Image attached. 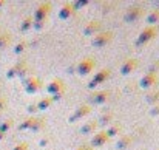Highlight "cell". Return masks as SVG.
Returning a JSON list of instances; mask_svg holds the SVG:
<instances>
[{"mask_svg":"<svg viewBox=\"0 0 159 150\" xmlns=\"http://www.w3.org/2000/svg\"><path fill=\"white\" fill-rule=\"evenodd\" d=\"M51 8H53V6H51L50 2H42V3H39L37 8L34 9V14L31 16L33 20H34V22H45V20L48 19L50 12H51Z\"/></svg>","mask_w":159,"mask_h":150,"instance_id":"cell-1","label":"cell"},{"mask_svg":"<svg viewBox=\"0 0 159 150\" xmlns=\"http://www.w3.org/2000/svg\"><path fill=\"white\" fill-rule=\"evenodd\" d=\"M142 16H144V6L139 5V3H134V5H131V6L127 8L125 16H124V20H125L127 23H131V22L139 20Z\"/></svg>","mask_w":159,"mask_h":150,"instance_id":"cell-2","label":"cell"},{"mask_svg":"<svg viewBox=\"0 0 159 150\" xmlns=\"http://www.w3.org/2000/svg\"><path fill=\"white\" fill-rule=\"evenodd\" d=\"M94 67H96V60L88 56V57H84V59L76 65V71H77V74H80V76H87V74H90V73L94 70Z\"/></svg>","mask_w":159,"mask_h":150,"instance_id":"cell-3","label":"cell"},{"mask_svg":"<svg viewBox=\"0 0 159 150\" xmlns=\"http://www.w3.org/2000/svg\"><path fill=\"white\" fill-rule=\"evenodd\" d=\"M111 40H113V33L111 31H99L96 36L91 37V45L98 47V48H102V47L108 45Z\"/></svg>","mask_w":159,"mask_h":150,"instance_id":"cell-4","label":"cell"},{"mask_svg":"<svg viewBox=\"0 0 159 150\" xmlns=\"http://www.w3.org/2000/svg\"><path fill=\"white\" fill-rule=\"evenodd\" d=\"M23 85H25V91L28 93V95H34V93H37L39 90H42V81L39 79V77H36V76H28V77H25L23 79Z\"/></svg>","mask_w":159,"mask_h":150,"instance_id":"cell-5","label":"cell"},{"mask_svg":"<svg viewBox=\"0 0 159 150\" xmlns=\"http://www.w3.org/2000/svg\"><path fill=\"white\" fill-rule=\"evenodd\" d=\"M110 76H111V70H110V68H102V70H99V71L93 76V79L88 82V88H90V90L96 88L98 85L107 82V79H108Z\"/></svg>","mask_w":159,"mask_h":150,"instance_id":"cell-6","label":"cell"},{"mask_svg":"<svg viewBox=\"0 0 159 150\" xmlns=\"http://www.w3.org/2000/svg\"><path fill=\"white\" fill-rule=\"evenodd\" d=\"M156 36H158V30H156V26H147V28H144V30L139 33L136 42H138V45H145V44L152 42Z\"/></svg>","mask_w":159,"mask_h":150,"instance_id":"cell-7","label":"cell"},{"mask_svg":"<svg viewBox=\"0 0 159 150\" xmlns=\"http://www.w3.org/2000/svg\"><path fill=\"white\" fill-rule=\"evenodd\" d=\"M47 93L50 95V98H53L56 95L65 93V84L62 79H53L48 85H47Z\"/></svg>","mask_w":159,"mask_h":150,"instance_id":"cell-8","label":"cell"},{"mask_svg":"<svg viewBox=\"0 0 159 150\" xmlns=\"http://www.w3.org/2000/svg\"><path fill=\"white\" fill-rule=\"evenodd\" d=\"M90 113H91V107H90V105H87V104H85V105H80V107H77L76 111L68 118V122L73 124V122H76V121H79V119H84V118H87Z\"/></svg>","mask_w":159,"mask_h":150,"instance_id":"cell-9","label":"cell"},{"mask_svg":"<svg viewBox=\"0 0 159 150\" xmlns=\"http://www.w3.org/2000/svg\"><path fill=\"white\" fill-rule=\"evenodd\" d=\"M138 65H139L138 59H134V57H128V59H125V60L122 62V65H120V74H124V76L131 74V73L138 68Z\"/></svg>","mask_w":159,"mask_h":150,"instance_id":"cell-10","label":"cell"},{"mask_svg":"<svg viewBox=\"0 0 159 150\" xmlns=\"http://www.w3.org/2000/svg\"><path fill=\"white\" fill-rule=\"evenodd\" d=\"M159 82L158 76L156 74H152V73H145L142 77H141V81H139V87L141 88H153V87H156Z\"/></svg>","mask_w":159,"mask_h":150,"instance_id":"cell-11","label":"cell"},{"mask_svg":"<svg viewBox=\"0 0 159 150\" xmlns=\"http://www.w3.org/2000/svg\"><path fill=\"white\" fill-rule=\"evenodd\" d=\"M99 31H101V22H99V20H90V22L84 26V30H82L84 36H87V37H93V36H96Z\"/></svg>","mask_w":159,"mask_h":150,"instance_id":"cell-12","label":"cell"},{"mask_svg":"<svg viewBox=\"0 0 159 150\" xmlns=\"http://www.w3.org/2000/svg\"><path fill=\"white\" fill-rule=\"evenodd\" d=\"M74 14H76V9L73 8V3H70V2L63 3V5L60 6V9H59V19H60V20H68V19H71Z\"/></svg>","mask_w":159,"mask_h":150,"instance_id":"cell-13","label":"cell"},{"mask_svg":"<svg viewBox=\"0 0 159 150\" xmlns=\"http://www.w3.org/2000/svg\"><path fill=\"white\" fill-rule=\"evenodd\" d=\"M110 91L108 90H99V91H94L93 95H91V98L90 101L93 102V104H96V105H101V104H105L107 101L110 99Z\"/></svg>","mask_w":159,"mask_h":150,"instance_id":"cell-14","label":"cell"},{"mask_svg":"<svg viewBox=\"0 0 159 150\" xmlns=\"http://www.w3.org/2000/svg\"><path fill=\"white\" fill-rule=\"evenodd\" d=\"M108 141H110V138L107 136L105 130L98 132V133H94L93 138H91V147H102V146H105Z\"/></svg>","mask_w":159,"mask_h":150,"instance_id":"cell-15","label":"cell"},{"mask_svg":"<svg viewBox=\"0 0 159 150\" xmlns=\"http://www.w3.org/2000/svg\"><path fill=\"white\" fill-rule=\"evenodd\" d=\"M96 129H98V121H87L85 124H82L79 132L82 135H90V133H94Z\"/></svg>","mask_w":159,"mask_h":150,"instance_id":"cell-16","label":"cell"},{"mask_svg":"<svg viewBox=\"0 0 159 150\" xmlns=\"http://www.w3.org/2000/svg\"><path fill=\"white\" fill-rule=\"evenodd\" d=\"M131 143H133L131 136L124 135V136H120V138L116 141V149H117V150H127L130 146H131Z\"/></svg>","mask_w":159,"mask_h":150,"instance_id":"cell-17","label":"cell"},{"mask_svg":"<svg viewBox=\"0 0 159 150\" xmlns=\"http://www.w3.org/2000/svg\"><path fill=\"white\" fill-rule=\"evenodd\" d=\"M145 20H147V23H148V26H155V23H158L159 22V9H152L147 16H145Z\"/></svg>","mask_w":159,"mask_h":150,"instance_id":"cell-18","label":"cell"},{"mask_svg":"<svg viewBox=\"0 0 159 150\" xmlns=\"http://www.w3.org/2000/svg\"><path fill=\"white\" fill-rule=\"evenodd\" d=\"M120 130H122V127H120V124H111V125H108L105 130L107 136L111 139V138H114V136H117L119 133H120Z\"/></svg>","mask_w":159,"mask_h":150,"instance_id":"cell-19","label":"cell"},{"mask_svg":"<svg viewBox=\"0 0 159 150\" xmlns=\"http://www.w3.org/2000/svg\"><path fill=\"white\" fill-rule=\"evenodd\" d=\"M51 104H53V99L50 96H45V98H42V99L39 101L36 105H37V110L39 111H43V110H48L51 107Z\"/></svg>","mask_w":159,"mask_h":150,"instance_id":"cell-20","label":"cell"},{"mask_svg":"<svg viewBox=\"0 0 159 150\" xmlns=\"http://www.w3.org/2000/svg\"><path fill=\"white\" fill-rule=\"evenodd\" d=\"M33 23H34L33 17H31V16H26V17L22 20V23H20V31H22V33H26V31L33 30Z\"/></svg>","mask_w":159,"mask_h":150,"instance_id":"cell-21","label":"cell"},{"mask_svg":"<svg viewBox=\"0 0 159 150\" xmlns=\"http://www.w3.org/2000/svg\"><path fill=\"white\" fill-rule=\"evenodd\" d=\"M45 129V119L43 118H34L33 121V125H31V132H40Z\"/></svg>","mask_w":159,"mask_h":150,"instance_id":"cell-22","label":"cell"},{"mask_svg":"<svg viewBox=\"0 0 159 150\" xmlns=\"http://www.w3.org/2000/svg\"><path fill=\"white\" fill-rule=\"evenodd\" d=\"M113 119H114V115H113V113L102 115V116L99 118V121H98V125H99V124H101V125H111Z\"/></svg>","mask_w":159,"mask_h":150,"instance_id":"cell-23","label":"cell"},{"mask_svg":"<svg viewBox=\"0 0 159 150\" xmlns=\"http://www.w3.org/2000/svg\"><path fill=\"white\" fill-rule=\"evenodd\" d=\"M145 101H147V104H150V105L159 104V91H153V93L147 95V96H145Z\"/></svg>","mask_w":159,"mask_h":150,"instance_id":"cell-24","label":"cell"},{"mask_svg":"<svg viewBox=\"0 0 159 150\" xmlns=\"http://www.w3.org/2000/svg\"><path fill=\"white\" fill-rule=\"evenodd\" d=\"M34 118H36V116H30V118H26V119L19 125V129H20V130H30V129H31V125H33Z\"/></svg>","mask_w":159,"mask_h":150,"instance_id":"cell-25","label":"cell"},{"mask_svg":"<svg viewBox=\"0 0 159 150\" xmlns=\"http://www.w3.org/2000/svg\"><path fill=\"white\" fill-rule=\"evenodd\" d=\"M9 42H11V36H9V34H6V33H5V34H2V36H0V48H5Z\"/></svg>","mask_w":159,"mask_h":150,"instance_id":"cell-26","label":"cell"},{"mask_svg":"<svg viewBox=\"0 0 159 150\" xmlns=\"http://www.w3.org/2000/svg\"><path fill=\"white\" fill-rule=\"evenodd\" d=\"M12 124H14V122H12V119H9V121H5V122L2 124V127H0V132H2V133H5L6 130H9V129L12 127Z\"/></svg>","mask_w":159,"mask_h":150,"instance_id":"cell-27","label":"cell"},{"mask_svg":"<svg viewBox=\"0 0 159 150\" xmlns=\"http://www.w3.org/2000/svg\"><path fill=\"white\" fill-rule=\"evenodd\" d=\"M26 48V42H20V44H17L16 47H14V53L16 54H20V53H23Z\"/></svg>","mask_w":159,"mask_h":150,"instance_id":"cell-28","label":"cell"},{"mask_svg":"<svg viewBox=\"0 0 159 150\" xmlns=\"http://www.w3.org/2000/svg\"><path fill=\"white\" fill-rule=\"evenodd\" d=\"M88 3H90L88 0H77V2H74V3H73V8L77 11L79 8H82V6H87Z\"/></svg>","mask_w":159,"mask_h":150,"instance_id":"cell-29","label":"cell"},{"mask_svg":"<svg viewBox=\"0 0 159 150\" xmlns=\"http://www.w3.org/2000/svg\"><path fill=\"white\" fill-rule=\"evenodd\" d=\"M12 150H28V143H25V141H22V143H19V144H16Z\"/></svg>","mask_w":159,"mask_h":150,"instance_id":"cell-30","label":"cell"},{"mask_svg":"<svg viewBox=\"0 0 159 150\" xmlns=\"http://www.w3.org/2000/svg\"><path fill=\"white\" fill-rule=\"evenodd\" d=\"M159 68V62H153L150 67H148V71L147 73H152V74H156V71H158Z\"/></svg>","mask_w":159,"mask_h":150,"instance_id":"cell-31","label":"cell"},{"mask_svg":"<svg viewBox=\"0 0 159 150\" xmlns=\"http://www.w3.org/2000/svg\"><path fill=\"white\" fill-rule=\"evenodd\" d=\"M150 115H152V116H159V104L152 105V108H150Z\"/></svg>","mask_w":159,"mask_h":150,"instance_id":"cell-32","label":"cell"},{"mask_svg":"<svg viewBox=\"0 0 159 150\" xmlns=\"http://www.w3.org/2000/svg\"><path fill=\"white\" fill-rule=\"evenodd\" d=\"M26 110H28V113H31V115H34V113H37V111H39L36 104H31V105H28V107H26Z\"/></svg>","mask_w":159,"mask_h":150,"instance_id":"cell-33","label":"cell"},{"mask_svg":"<svg viewBox=\"0 0 159 150\" xmlns=\"http://www.w3.org/2000/svg\"><path fill=\"white\" fill-rule=\"evenodd\" d=\"M43 26H45V22H34V23H33V28L37 30V31H40Z\"/></svg>","mask_w":159,"mask_h":150,"instance_id":"cell-34","label":"cell"},{"mask_svg":"<svg viewBox=\"0 0 159 150\" xmlns=\"http://www.w3.org/2000/svg\"><path fill=\"white\" fill-rule=\"evenodd\" d=\"M48 143H50V138L47 136V138H42V139H40V144H39V146H40V147H47Z\"/></svg>","mask_w":159,"mask_h":150,"instance_id":"cell-35","label":"cell"},{"mask_svg":"<svg viewBox=\"0 0 159 150\" xmlns=\"http://www.w3.org/2000/svg\"><path fill=\"white\" fill-rule=\"evenodd\" d=\"M74 150H93L91 146H79V147H76Z\"/></svg>","mask_w":159,"mask_h":150,"instance_id":"cell-36","label":"cell"},{"mask_svg":"<svg viewBox=\"0 0 159 150\" xmlns=\"http://www.w3.org/2000/svg\"><path fill=\"white\" fill-rule=\"evenodd\" d=\"M3 105H5V102H3V99H0V110L3 108Z\"/></svg>","mask_w":159,"mask_h":150,"instance_id":"cell-37","label":"cell"},{"mask_svg":"<svg viewBox=\"0 0 159 150\" xmlns=\"http://www.w3.org/2000/svg\"><path fill=\"white\" fill-rule=\"evenodd\" d=\"M3 136H5V133H2V132H0V139H2Z\"/></svg>","mask_w":159,"mask_h":150,"instance_id":"cell-38","label":"cell"},{"mask_svg":"<svg viewBox=\"0 0 159 150\" xmlns=\"http://www.w3.org/2000/svg\"><path fill=\"white\" fill-rule=\"evenodd\" d=\"M2 5H3V2H0V6H2Z\"/></svg>","mask_w":159,"mask_h":150,"instance_id":"cell-39","label":"cell"}]
</instances>
